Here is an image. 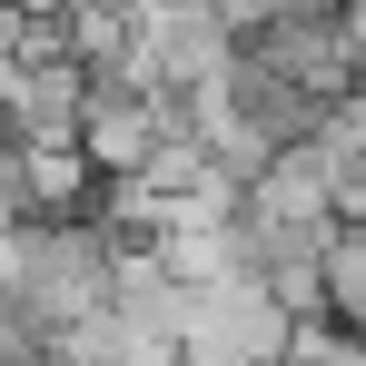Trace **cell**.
<instances>
[{
  "label": "cell",
  "instance_id": "4",
  "mask_svg": "<svg viewBox=\"0 0 366 366\" xmlns=\"http://www.w3.org/2000/svg\"><path fill=\"white\" fill-rule=\"evenodd\" d=\"M179 129H188L179 99H159V89H139V79H109V89H89V109H79V159L99 169V188H129Z\"/></svg>",
  "mask_w": 366,
  "mask_h": 366
},
{
  "label": "cell",
  "instance_id": "3",
  "mask_svg": "<svg viewBox=\"0 0 366 366\" xmlns=\"http://www.w3.org/2000/svg\"><path fill=\"white\" fill-rule=\"evenodd\" d=\"M238 69V30L198 0H129V79L159 99H198Z\"/></svg>",
  "mask_w": 366,
  "mask_h": 366
},
{
  "label": "cell",
  "instance_id": "6",
  "mask_svg": "<svg viewBox=\"0 0 366 366\" xmlns=\"http://www.w3.org/2000/svg\"><path fill=\"white\" fill-rule=\"evenodd\" d=\"M317 317L366 337V228H337L327 238V267H317Z\"/></svg>",
  "mask_w": 366,
  "mask_h": 366
},
{
  "label": "cell",
  "instance_id": "2",
  "mask_svg": "<svg viewBox=\"0 0 366 366\" xmlns=\"http://www.w3.org/2000/svg\"><path fill=\"white\" fill-rule=\"evenodd\" d=\"M297 307L277 297L257 267H238V277H208V287H188L179 307V366H287V347H297Z\"/></svg>",
  "mask_w": 366,
  "mask_h": 366
},
{
  "label": "cell",
  "instance_id": "7",
  "mask_svg": "<svg viewBox=\"0 0 366 366\" xmlns=\"http://www.w3.org/2000/svg\"><path fill=\"white\" fill-rule=\"evenodd\" d=\"M0 10H10V20H60L69 0H0Z\"/></svg>",
  "mask_w": 366,
  "mask_h": 366
},
{
  "label": "cell",
  "instance_id": "5",
  "mask_svg": "<svg viewBox=\"0 0 366 366\" xmlns=\"http://www.w3.org/2000/svg\"><path fill=\"white\" fill-rule=\"evenodd\" d=\"M10 179H20V218L40 228V218H89L99 169L79 149H10Z\"/></svg>",
  "mask_w": 366,
  "mask_h": 366
},
{
  "label": "cell",
  "instance_id": "8",
  "mask_svg": "<svg viewBox=\"0 0 366 366\" xmlns=\"http://www.w3.org/2000/svg\"><path fill=\"white\" fill-rule=\"evenodd\" d=\"M347 228H366V198H357V218H347Z\"/></svg>",
  "mask_w": 366,
  "mask_h": 366
},
{
  "label": "cell",
  "instance_id": "1",
  "mask_svg": "<svg viewBox=\"0 0 366 366\" xmlns=\"http://www.w3.org/2000/svg\"><path fill=\"white\" fill-rule=\"evenodd\" d=\"M119 257H129V238L109 228V218H40V228H20V257H10L0 297L20 307L40 337H69V327L109 317Z\"/></svg>",
  "mask_w": 366,
  "mask_h": 366
}]
</instances>
